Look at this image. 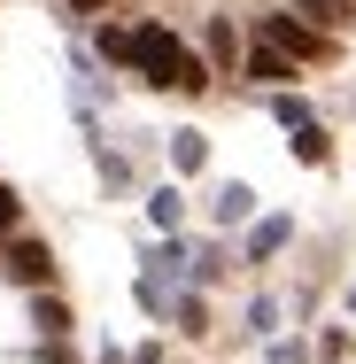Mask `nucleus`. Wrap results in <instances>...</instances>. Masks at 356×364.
<instances>
[{
  "label": "nucleus",
  "instance_id": "f257e3e1",
  "mask_svg": "<svg viewBox=\"0 0 356 364\" xmlns=\"http://www.w3.org/2000/svg\"><path fill=\"white\" fill-rule=\"evenodd\" d=\"M124 70H140L147 85H178V93H210L217 85V70L202 55H186L163 23H140V31H132V63H124Z\"/></svg>",
  "mask_w": 356,
  "mask_h": 364
},
{
  "label": "nucleus",
  "instance_id": "f03ea898",
  "mask_svg": "<svg viewBox=\"0 0 356 364\" xmlns=\"http://www.w3.org/2000/svg\"><path fill=\"white\" fill-rule=\"evenodd\" d=\"M256 31H264V39H271L279 55H294V63H318V55H333V39H325V31H310V23H302L294 8H286V16H264Z\"/></svg>",
  "mask_w": 356,
  "mask_h": 364
},
{
  "label": "nucleus",
  "instance_id": "7ed1b4c3",
  "mask_svg": "<svg viewBox=\"0 0 356 364\" xmlns=\"http://www.w3.org/2000/svg\"><path fill=\"white\" fill-rule=\"evenodd\" d=\"M0 272H8L16 287H47V279H55V256H47V240H16V232H8V264H0Z\"/></svg>",
  "mask_w": 356,
  "mask_h": 364
},
{
  "label": "nucleus",
  "instance_id": "20e7f679",
  "mask_svg": "<svg viewBox=\"0 0 356 364\" xmlns=\"http://www.w3.org/2000/svg\"><path fill=\"white\" fill-rule=\"evenodd\" d=\"M240 77H256V85H286V77H294V55H279L271 39H256V47H240Z\"/></svg>",
  "mask_w": 356,
  "mask_h": 364
},
{
  "label": "nucleus",
  "instance_id": "39448f33",
  "mask_svg": "<svg viewBox=\"0 0 356 364\" xmlns=\"http://www.w3.org/2000/svg\"><path fill=\"white\" fill-rule=\"evenodd\" d=\"M294 16H302L310 31L333 39V31H349V23H356V0H294Z\"/></svg>",
  "mask_w": 356,
  "mask_h": 364
},
{
  "label": "nucleus",
  "instance_id": "423d86ee",
  "mask_svg": "<svg viewBox=\"0 0 356 364\" xmlns=\"http://www.w3.org/2000/svg\"><path fill=\"white\" fill-rule=\"evenodd\" d=\"M202 47H210V70H240V31H232V16H210V31H202Z\"/></svg>",
  "mask_w": 356,
  "mask_h": 364
},
{
  "label": "nucleus",
  "instance_id": "0eeeda50",
  "mask_svg": "<svg viewBox=\"0 0 356 364\" xmlns=\"http://www.w3.org/2000/svg\"><path fill=\"white\" fill-rule=\"evenodd\" d=\"M248 210H256V186H240V178H232V186H217V202H210V218L225 225V232H232V225H248Z\"/></svg>",
  "mask_w": 356,
  "mask_h": 364
},
{
  "label": "nucleus",
  "instance_id": "6e6552de",
  "mask_svg": "<svg viewBox=\"0 0 356 364\" xmlns=\"http://www.w3.org/2000/svg\"><path fill=\"white\" fill-rule=\"evenodd\" d=\"M31 326H39L47 341H63V333H70V302H55L47 287H31Z\"/></svg>",
  "mask_w": 356,
  "mask_h": 364
},
{
  "label": "nucleus",
  "instance_id": "1a4fd4ad",
  "mask_svg": "<svg viewBox=\"0 0 356 364\" xmlns=\"http://www.w3.org/2000/svg\"><path fill=\"white\" fill-rule=\"evenodd\" d=\"M286 240H294V225H286V218H264V225H256V232H248V256L264 264V256H279Z\"/></svg>",
  "mask_w": 356,
  "mask_h": 364
},
{
  "label": "nucleus",
  "instance_id": "9d476101",
  "mask_svg": "<svg viewBox=\"0 0 356 364\" xmlns=\"http://www.w3.org/2000/svg\"><path fill=\"white\" fill-rule=\"evenodd\" d=\"M147 218L163 225V232H178V218H186V194H178V186H155V202H147Z\"/></svg>",
  "mask_w": 356,
  "mask_h": 364
},
{
  "label": "nucleus",
  "instance_id": "9b49d317",
  "mask_svg": "<svg viewBox=\"0 0 356 364\" xmlns=\"http://www.w3.org/2000/svg\"><path fill=\"white\" fill-rule=\"evenodd\" d=\"M178 333H186V341L210 333V302H202V294H178Z\"/></svg>",
  "mask_w": 356,
  "mask_h": 364
},
{
  "label": "nucleus",
  "instance_id": "f8f14e48",
  "mask_svg": "<svg viewBox=\"0 0 356 364\" xmlns=\"http://www.w3.org/2000/svg\"><path fill=\"white\" fill-rule=\"evenodd\" d=\"M271 117L294 132V124H310V101H302V93H286V85H271Z\"/></svg>",
  "mask_w": 356,
  "mask_h": 364
},
{
  "label": "nucleus",
  "instance_id": "ddd939ff",
  "mask_svg": "<svg viewBox=\"0 0 356 364\" xmlns=\"http://www.w3.org/2000/svg\"><path fill=\"white\" fill-rule=\"evenodd\" d=\"M202 155H210L202 132H171V163H178V171H202Z\"/></svg>",
  "mask_w": 356,
  "mask_h": 364
},
{
  "label": "nucleus",
  "instance_id": "4468645a",
  "mask_svg": "<svg viewBox=\"0 0 356 364\" xmlns=\"http://www.w3.org/2000/svg\"><path fill=\"white\" fill-rule=\"evenodd\" d=\"M248 333H256V341H271V333H279V302H271V294H256V302H248Z\"/></svg>",
  "mask_w": 356,
  "mask_h": 364
},
{
  "label": "nucleus",
  "instance_id": "2eb2a0df",
  "mask_svg": "<svg viewBox=\"0 0 356 364\" xmlns=\"http://www.w3.org/2000/svg\"><path fill=\"white\" fill-rule=\"evenodd\" d=\"M294 155H302V163H325L333 147H325V132H318V124H294Z\"/></svg>",
  "mask_w": 356,
  "mask_h": 364
},
{
  "label": "nucleus",
  "instance_id": "dca6fc26",
  "mask_svg": "<svg viewBox=\"0 0 356 364\" xmlns=\"http://www.w3.org/2000/svg\"><path fill=\"white\" fill-rule=\"evenodd\" d=\"M194 279H202V287H210V279H225V248H202V256H194Z\"/></svg>",
  "mask_w": 356,
  "mask_h": 364
},
{
  "label": "nucleus",
  "instance_id": "f3484780",
  "mask_svg": "<svg viewBox=\"0 0 356 364\" xmlns=\"http://www.w3.org/2000/svg\"><path fill=\"white\" fill-rule=\"evenodd\" d=\"M101 55L109 63H132V31H101Z\"/></svg>",
  "mask_w": 356,
  "mask_h": 364
},
{
  "label": "nucleus",
  "instance_id": "a211bd4d",
  "mask_svg": "<svg viewBox=\"0 0 356 364\" xmlns=\"http://www.w3.org/2000/svg\"><path fill=\"white\" fill-rule=\"evenodd\" d=\"M16 218H23V202H16V194H8V186H0V240H8V232H16Z\"/></svg>",
  "mask_w": 356,
  "mask_h": 364
},
{
  "label": "nucleus",
  "instance_id": "6ab92c4d",
  "mask_svg": "<svg viewBox=\"0 0 356 364\" xmlns=\"http://www.w3.org/2000/svg\"><path fill=\"white\" fill-rule=\"evenodd\" d=\"M271 364H310V349L302 341H271Z\"/></svg>",
  "mask_w": 356,
  "mask_h": 364
},
{
  "label": "nucleus",
  "instance_id": "aec40b11",
  "mask_svg": "<svg viewBox=\"0 0 356 364\" xmlns=\"http://www.w3.org/2000/svg\"><path fill=\"white\" fill-rule=\"evenodd\" d=\"M63 8H70V16H93V8H109V0H63Z\"/></svg>",
  "mask_w": 356,
  "mask_h": 364
},
{
  "label": "nucleus",
  "instance_id": "412c9836",
  "mask_svg": "<svg viewBox=\"0 0 356 364\" xmlns=\"http://www.w3.org/2000/svg\"><path fill=\"white\" fill-rule=\"evenodd\" d=\"M101 364H124V349H101Z\"/></svg>",
  "mask_w": 356,
  "mask_h": 364
}]
</instances>
